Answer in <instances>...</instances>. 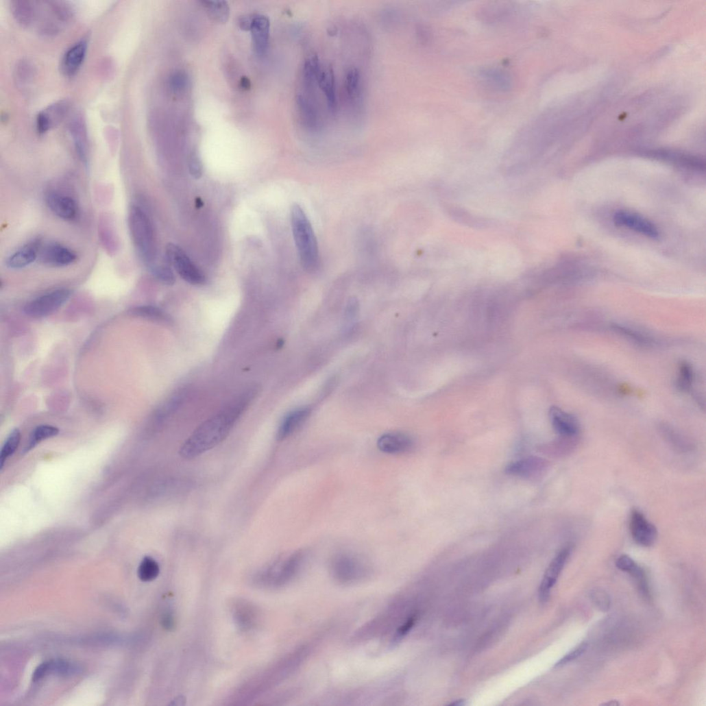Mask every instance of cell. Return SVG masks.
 <instances>
[{
    "instance_id": "cell-1",
    "label": "cell",
    "mask_w": 706,
    "mask_h": 706,
    "mask_svg": "<svg viewBox=\"0 0 706 706\" xmlns=\"http://www.w3.org/2000/svg\"><path fill=\"white\" fill-rule=\"evenodd\" d=\"M257 392L256 389H250L202 423L182 444L180 449L181 457L186 459H194L221 443L248 408Z\"/></svg>"
},
{
    "instance_id": "cell-2",
    "label": "cell",
    "mask_w": 706,
    "mask_h": 706,
    "mask_svg": "<svg viewBox=\"0 0 706 706\" xmlns=\"http://www.w3.org/2000/svg\"><path fill=\"white\" fill-rule=\"evenodd\" d=\"M11 10L14 18L22 26L47 36L60 34L73 18L71 7L58 1L14 0L11 3Z\"/></svg>"
},
{
    "instance_id": "cell-3",
    "label": "cell",
    "mask_w": 706,
    "mask_h": 706,
    "mask_svg": "<svg viewBox=\"0 0 706 706\" xmlns=\"http://www.w3.org/2000/svg\"><path fill=\"white\" fill-rule=\"evenodd\" d=\"M321 64L317 56H311L304 62L301 90L297 96L298 110L304 127L312 132L319 130L320 119L317 104L316 89Z\"/></svg>"
},
{
    "instance_id": "cell-4",
    "label": "cell",
    "mask_w": 706,
    "mask_h": 706,
    "mask_svg": "<svg viewBox=\"0 0 706 706\" xmlns=\"http://www.w3.org/2000/svg\"><path fill=\"white\" fill-rule=\"evenodd\" d=\"M291 219L293 239L303 269L314 273L319 265V248L312 225L298 204L291 208Z\"/></svg>"
},
{
    "instance_id": "cell-5",
    "label": "cell",
    "mask_w": 706,
    "mask_h": 706,
    "mask_svg": "<svg viewBox=\"0 0 706 706\" xmlns=\"http://www.w3.org/2000/svg\"><path fill=\"white\" fill-rule=\"evenodd\" d=\"M128 222L134 247L141 260L151 269L158 264L157 243L151 221L143 208L134 205L129 212Z\"/></svg>"
},
{
    "instance_id": "cell-6",
    "label": "cell",
    "mask_w": 706,
    "mask_h": 706,
    "mask_svg": "<svg viewBox=\"0 0 706 706\" xmlns=\"http://www.w3.org/2000/svg\"><path fill=\"white\" fill-rule=\"evenodd\" d=\"M167 262L172 265L180 277L193 285H202L206 278L202 271L193 263L184 251L174 244L166 248Z\"/></svg>"
},
{
    "instance_id": "cell-7",
    "label": "cell",
    "mask_w": 706,
    "mask_h": 706,
    "mask_svg": "<svg viewBox=\"0 0 706 706\" xmlns=\"http://www.w3.org/2000/svg\"><path fill=\"white\" fill-rule=\"evenodd\" d=\"M332 573L342 583H352L364 579L369 574L368 568L357 557L342 554L332 564Z\"/></svg>"
},
{
    "instance_id": "cell-8",
    "label": "cell",
    "mask_w": 706,
    "mask_h": 706,
    "mask_svg": "<svg viewBox=\"0 0 706 706\" xmlns=\"http://www.w3.org/2000/svg\"><path fill=\"white\" fill-rule=\"evenodd\" d=\"M71 295V291L65 289L48 293L29 302L25 307V313L34 319L47 317L64 305Z\"/></svg>"
},
{
    "instance_id": "cell-9",
    "label": "cell",
    "mask_w": 706,
    "mask_h": 706,
    "mask_svg": "<svg viewBox=\"0 0 706 706\" xmlns=\"http://www.w3.org/2000/svg\"><path fill=\"white\" fill-rule=\"evenodd\" d=\"M572 550L573 546L570 544L564 546L550 562L539 587V598L541 602H546L548 600L552 588L556 583L570 557Z\"/></svg>"
},
{
    "instance_id": "cell-10",
    "label": "cell",
    "mask_w": 706,
    "mask_h": 706,
    "mask_svg": "<svg viewBox=\"0 0 706 706\" xmlns=\"http://www.w3.org/2000/svg\"><path fill=\"white\" fill-rule=\"evenodd\" d=\"M630 531L633 540L644 547H650L657 541L658 531L639 510L632 511L630 516Z\"/></svg>"
},
{
    "instance_id": "cell-11",
    "label": "cell",
    "mask_w": 706,
    "mask_h": 706,
    "mask_svg": "<svg viewBox=\"0 0 706 706\" xmlns=\"http://www.w3.org/2000/svg\"><path fill=\"white\" fill-rule=\"evenodd\" d=\"M71 109L67 100L58 101L38 113L36 128L40 134H45L57 127L66 119Z\"/></svg>"
},
{
    "instance_id": "cell-12",
    "label": "cell",
    "mask_w": 706,
    "mask_h": 706,
    "mask_svg": "<svg viewBox=\"0 0 706 706\" xmlns=\"http://www.w3.org/2000/svg\"><path fill=\"white\" fill-rule=\"evenodd\" d=\"M38 260L47 267L62 268L75 263L77 260V255L60 244L51 243L42 245Z\"/></svg>"
},
{
    "instance_id": "cell-13",
    "label": "cell",
    "mask_w": 706,
    "mask_h": 706,
    "mask_svg": "<svg viewBox=\"0 0 706 706\" xmlns=\"http://www.w3.org/2000/svg\"><path fill=\"white\" fill-rule=\"evenodd\" d=\"M618 226H624L651 239H658L659 232L656 226L646 218L627 210L618 211L613 218Z\"/></svg>"
},
{
    "instance_id": "cell-14",
    "label": "cell",
    "mask_w": 706,
    "mask_h": 706,
    "mask_svg": "<svg viewBox=\"0 0 706 706\" xmlns=\"http://www.w3.org/2000/svg\"><path fill=\"white\" fill-rule=\"evenodd\" d=\"M548 467L547 460L537 457H529L508 465L506 473L513 476L531 478L541 474Z\"/></svg>"
},
{
    "instance_id": "cell-15",
    "label": "cell",
    "mask_w": 706,
    "mask_h": 706,
    "mask_svg": "<svg viewBox=\"0 0 706 706\" xmlns=\"http://www.w3.org/2000/svg\"><path fill=\"white\" fill-rule=\"evenodd\" d=\"M88 49L86 40H81L72 45L61 60V71L66 77L74 76L83 64Z\"/></svg>"
},
{
    "instance_id": "cell-16",
    "label": "cell",
    "mask_w": 706,
    "mask_h": 706,
    "mask_svg": "<svg viewBox=\"0 0 706 706\" xmlns=\"http://www.w3.org/2000/svg\"><path fill=\"white\" fill-rule=\"evenodd\" d=\"M42 243L39 240L30 242L12 254L6 260V266L12 270L25 269L38 260Z\"/></svg>"
},
{
    "instance_id": "cell-17",
    "label": "cell",
    "mask_w": 706,
    "mask_h": 706,
    "mask_svg": "<svg viewBox=\"0 0 706 706\" xmlns=\"http://www.w3.org/2000/svg\"><path fill=\"white\" fill-rule=\"evenodd\" d=\"M47 204L49 209L62 219L73 221L77 217V204L71 197L58 193H51L47 196Z\"/></svg>"
},
{
    "instance_id": "cell-18",
    "label": "cell",
    "mask_w": 706,
    "mask_h": 706,
    "mask_svg": "<svg viewBox=\"0 0 706 706\" xmlns=\"http://www.w3.org/2000/svg\"><path fill=\"white\" fill-rule=\"evenodd\" d=\"M549 417L553 428L561 437L578 435L579 424L573 415L554 406L550 409Z\"/></svg>"
},
{
    "instance_id": "cell-19",
    "label": "cell",
    "mask_w": 706,
    "mask_h": 706,
    "mask_svg": "<svg viewBox=\"0 0 706 706\" xmlns=\"http://www.w3.org/2000/svg\"><path fill=\"white\" fill-rule=\"evenodd\" d=\"M413 445L412 439L407 435L398 433H387L381 436L378 441V447L387 454H400L410 450Z\"/></svg>"
},
{
    "instance_id": "cell-20",
    "label": "cell",
    "mask_w": 706,
    "mask_h": 706,
    "mask_svg": "<svg viewBox=\"0 0 706 706\" xmlns=\"http://www.w3.org/2000/svg\"><path fill=\"white\" fill-rule=\"evenodd\" d=\"M310 413L308 408H301L287 414L278 428V440L282 441L292 435L306 422Z\"/></svg>"
},
{
    "instance_id": "cell-21",
    "label": "cell",
    "mask_w": 706,
    "mask_h": 706,
    "mask_svg": "<svg viewBox=\"0 0 706 706\" xmlns=\"http://www.w3.org/2000/svg\"><path fill=\"white\" fill-rule=\"evenodd\" d=\"M318 86L326 98L329 110L334 114L337 110V101L336 96V84L334 72L330 66L320 68L317 77Z\"/></svg>"
},
{
    "instance_id": "cell-22",
    "label": "cell",
    "mask_w": 706,
    "mask_h": 706,
    "mask_svg": "<svg viewBox=\"0 0 706 706\" xmlns=\"http://www.w3.org/2000/svg\"><path fill=\"white\" fill-rule=\"evenodd\" d=\"M269 29L270 23L267 17L258 16L253 19L250 30L252 33L254 49L258 55H264L267 51Z\"/></svg>"
},
{
    "instance_id": "cell-23",
    "label": "cell",
    "mask_w": 706,
    "mask_h": 706,
    "mask_svg": "<svg viewBox=\"0 0 706 706\" xmlns=\"http://www.w3.org/2000/svg\"><path fill=\"white\" fill-rule=\"evenodd\" d=\"M69 133L73 141L77 154L80 158L86 162L87 160V134L82 117L76 115L69 124Z\"/></svg>"
},
{
    "instance_id": "cell-24",
    "label": "cell",
    "mask_w": 706,
    "mask_h": 706,
    "mask_svg": "<svg viewBox=\"0 0 706 706\" xmlns=\"http://www.w3.org/2000/svg\"><path fill=\"white\" fill-rule=\"evenodd\" d=\"M361 74L356 68L348 71L345 78L346 99L354 108L358 105L361 95Z\"/></svg>"
},
{
    "instance_id": "cell-25",
    "label": "cell",
    "mask_w": 706,
    "mask_h": 706,
    "mask_svg": "<svg viewBox=\"0 0 706 706\" xmlns=\"http://www.w3.org/2000/svg\"><path fill=\"white\" fill-rule=\"evenodd\" d=\"M661 433L663 437L670 446L679 452H689L694 448V443L687 437L679 433L672 427L661 426Z\"/></svg>"
},
{
    "instance_id": "cell-26",
    "label": "cell",
    "mask_w": 706,
    "mask_h": 706,
    "mask_svg": "<svg viewBox=\"0 0 706 706\" xmlns=\"http://www.w3.org/2000/svg\"><path fill=\"white\" fill-rule=\"evenodd\" d=\"M579 444V441L577 436L562 437L559 440L546 445L544 450L551 456L561 457L573 452Z\"/></svg>"
},
{
    "instance_id": "cell-27",
    "label": "cell",
    "mask_w": 706,
    "mask_h": 706,
    "mask_svg": "<svg viewBox=\"0 0 706 706\" xmlns=\"http://www.w3.org/2000/svg\"><path fill=\"white\" fill-rule=\"evenodd\" d=\"M35 73V68L29 61H21L14 71V80L18 88L23 90L29 89L34 82Z\"/></svg>"
},
{
    "instance_id": "cell-28",
    "label": "cell",
    "mask_w": 706,
    "mask_h": 706,
    "mask_svg": "<svg viewBox=\"0 0 706 706\" xmlns=\"http://www.w3.org/2000/svg\"><path fill=\"white\" fill-rule=\"evenodd\" d=\"M448 213L455 221L470 227L485 228L488 222L459 208H450Z\"/></svg>"
},
{
    "instance_id": "cell-29",
    "label": "cell",
    "mask_w": 706,
    "mask_h": 706,
    "mask_svg": "<svg viewBox=\"0 0 706 706\" xmlns=\"http://www.w3.org/2000/svg\"><path fill=\"white\" fill-rule=\"evenodd\" d=\"M58 433L59 429L55 426L49 425L38 426L32 433L25 451L31 450L43 440L53 437L58 435Z\"/></svg>"
},
{
    "instance_id": "cell-30",
    "label": "cell",
    "mask_w": 706,
    "mask_h": 706,
    "mask_svg": "<svg viewBox=\"0 0 706 706\" xmlns=\"http://www.w3.org/2000/svg\"><path fill=\"white\" fill-rule=\"evenodd\" d=\"M21 439L19 429H14L9 435L0 452V467H3L5 461L12 456L18 449Z\"/></svg>"
},
{
    "instance_id": "cell-31",
    "label": "cell",
    "mask_w": 706,
    "mask_h": 706,
    "mask_svg": "<svg viewBox=\"0 0 706 706\" xmlns=\"http://www.w3.org/2000/svg\"><path fill=\"white\" fill-rule=\"evenodd\" d=\"M138 576L145 582L156 579L160 573L158 562L151 557H146L142 561L138 568Z\"/></svg>"
},
{
    "instance_id": "cell-32",
    "label": "cell",
    "mask_w": 706,
    "mask_h": 706,
    "mask_svg": "<svg viewBox=\"0 0 706 706\" xmlns=\"http://www.w3.org/2000/svg\"><path fill=\"white\" fill-rule=\"evenodd\" d=\"M133 313L138 317L170 323L172 319L165 311L152 306H144L135 308Z\"/></svg>"
},
{
    "instance_id": "cell-33",
    "label": "cell",
    "mask_w": 706,
    "mask_h": 706,
    "mask_svg": "<svg viewBox=\"0 0 706 706\" xmlns=\"http://www.w3.org/2000/svg\"><path fill=\"white\" fill-rule=\"evenodd\" d=\"M204 4L210 17L216 22L224 23L228 21L230 10L226 2H205Z\"/></svg>"
},
{
    "instance_id": "cell-34",
    "label": "cell",
    "mask_w": 706,
    "mask_h": 706,
    "mask_svg": "<svg viewBox=\"0 0 706 706\" xmlns=\"http://www.w3.org/2000/svg\"><path fill=\"white\" fill-rule=\"evenodd\" d=\"M151 273L158 280L167 285L175 283V276L171 268L166 264L158 263L150 269Z\"/></svg>"
},
{
    "instance_id": "cell-35",
    "label": "cell",
    "mask_w": 706,
    "mask_h": 706,
    "mask_svg": "<svg viewBox=\"0 0 706 706\" xmlns=\"http://www.w3.org/2000/svg\"><path fill=\"white\" fill-rule=\"evenodd\" d=\"M594 605L601 611L607 612L611 608V598L609 594L600 588H596L591 594Z\"/></svg>"
},
{
    "instance_id": "cell-36",
    "label": "cell",
    "mask_w": 706,
    "mask_h": 706,
    "mask_svg": "<svg viewBox=\"0 0 706 706\" xmlns=\"http://www.w3.org/2000/svg\"><path fill=\"white\" fill-rule=\"evenodd\" d=\"M587 647L588 644L587 642H583L581 643L575 648L569 652L568 654L563 656L558 662H557L555 667H562L566 665L567 664L578 659L581 655H583V653H585V651L587 649Z\"/></svg>"
},
{
    "instance_id": "cell-37",
    "label": "cell",
    "mask_w": 706,
    "mask_h": 706,
    "mask_svg": "<svg viewBox=\"0 0 706 706\" xmlns=\"http://www.w3.org/2000/svg\"><path fill=\"white\" fill-rule=\"evenodd\" d=\"M638 564L629 555H623L620 556L616 561V566L618 569L631 573L637 567Z\"/></svg>"
},
{
    "instance_id": "cell-38",
    "label": "cell",
    "mask_w": 706,
    "mask_h": 706,
    "mask_svg": "<svg viewBox=\"0 0 706 706\" xmlns=\"http://www.w3.org/2000/svg\"><path fill=\"white\" fill-rule=\"evenodd\" d=\"M187 77L183 73L173 74L171 79V88L175 91H180L186 87Z\"/></svg>"
},
{
    "instance_id": "cell-39",
    "label": "cell",
    "mask_w": 706,
    "mask_h": 706,
    "mask_svg": "<svg viewBox=\"0 0 706 706\" xmlns=\"http://www.w3.org/2000/svg\"><path fill=\"white\" fill-rule=\"evenodd\" d=\"M692 371L687 365H683L681 368V385L684 389L689 387L692 382Z\"/></svg>"
},
{
    "instance_id": "cell-40",
    "label": "cell",
    "mask_w": 706,
    "mask_h": 706,
    "mask_svg": "<svg viewBox=\"0 0 706 706\" xmlns=\"http://www.w3.org/2000/svg\"><path fill=\"white\" fill-rule=\"evenodd\" d=\"M189 169L191 175L199 178L202 175V168L199 160L195 155L191 156L189 161Z\"/></svg>"
},
{
    "instance_id": "cell-41",
    "label": "cell",
    "mask_w": 706,
    "mask_h": 706,
    "mask_svg": "<svg viewBox=\"0 0 706 706\" xmlns=\"http://www.w3.org/2000/svg\"><path fill=\"white\" fill-rule=\"evenodd\" d=\"M50 661L45 662L37 668L33 675L34 681H39L49 674Z\"/></svg>"
},
{
    "instance_id": "cell-42",
    "label": "cell",
    "mask_w": 706,
    "mask_h": 706,
    "mask_svg": "<svg viewBox=\"0 0 706 706\" xmlns=\"http://www.w3.org/2000/svg\"><path fill=\"white\" fill-rule=\"evenodd\" d=\"M241 86L244 89H249L251 86V82L247 77H243L241 80Z\"/></svg>"
},
{
    "instance_id": "cell-43",
    "label": "cell",
    "mask_w": 706,
    "mask_h": 706,
    "mask_svg": "<svg viewBox=\"0 0 706 706\" xmlns=\"http://www.w3.org/2000/svg\"><path fill=\"white\" fill-rule=\"evenodd\" d=\"M602 705H620V703H619L618 701L613 700V701H610L609 702L604 703Z\"/></svg>"
}]
</instances>
